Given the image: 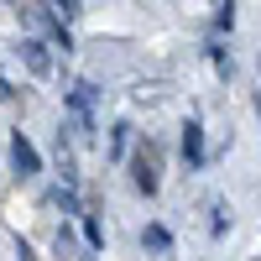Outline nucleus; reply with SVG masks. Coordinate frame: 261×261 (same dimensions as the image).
<instances>
[{
    "instance_id": "f8f14e48",
    "label": "nucleus",
    "mask_w": 261,
    "mask_h": 261,
    "mask_svg": "<svg viewBox=\"0 0 261 261\" xmlns=\"http://www.w3.org/2000/svg\"><path fill=\"white\" fill-rule=\"evenodd\" d=\"M235 27V0H220V16H214V32H230Z\"/></svg>"
},
{
    "instance_id": "4468645a",
    "label": "nucleus",
    "mask_w": 261,
    "mask_h": 261,
    "mask_svg": "<svg viewBox=\"0 0 261 261\" xmlns=\"http://www.w3.org/2000/svg\"><path fill=\"white\" fill-rule=\"evenodd\" d=\"M230 230V214H225V204H214V220H209V235H225Z\"/></svg>"
},
{
    "instance_id": "9b49d317",
    "label": "nucleus",
    "mask_w": 261,
    "mask_h": 261,
    "mask_svg": "<svg viewBox=\"0 0 261 261\" xmlns=\"http://www.w3.org/2000/svg\"><path fill=\"white\" fill-rule=\"evenodd\" d=\"M79 220H84V241H89V251H99V246H105V230L89 220V214H79Z\"/></svg>"
},
{
    "instance_id": "dca6fc26",
    "label": "nucleus",
    "mask_w": 261,
    "mask_h": 261,
    "mask_svg": "<svg viewBox=\"0 0 261 261\" xmlns=\"http://www.w3.org/2000/svg\"><path fill=\"white\" fill-rule=\"evenodd\" d=\"M16 261H37V251H32L27 241H16Z\"/></svg>"
},
{
    "instance_id": "0eeeda50",
    "label": "nucleus",
    "mask_w": 261,
    "mask_h": 261,
    "mask_svg": "<svg viewBox=\"0 0 261 261\" xmlns=\"http://www.w3.org/2000/svg\"><path fill=\"white\" fill-rule=\"evenodd\" d=\"M130 157V120H115L110 125V162H125Z\"/></svg>"
},
{
    "instance_id": "20e7f679",
    "label": "nucleus",
    "mask_w": 261,
    "mask_h": 261,
    "mask_svg": "<svg viewBox=\"0 0 261 261\" xmlns=\"http://www.w3.org/2000/svg\"><path fill=\"white\" fill-rule=\"evenodd\" d=\"M178 136H183V141H178V157H183V167H188V172H199V167L209 162V146H204V120H199V115H188Z\"/></svg>"
},
{
    "instance_id": "6e6552de",
    "label": "nucleus",
    "mask_w": 261,
    "mask_h": 261,
    "mask_svg": "<svg viewBox=\"0 0 261 261\" xmlns=\"http://www.w3.org/2000/svg\"><path fill=\"white\" fill-rule=\"evenodd\" d=\"M141 246H146L151 256H167V251H172V235H167V225H146V230H141Z\"/></svg>"
},
{
    "instance_id": "9d476101",
    "label": "nucleus",
    "mask_w": 261,
    "mask_h": 261,
    "mask_svg": "<svg viewBox=\"0 0 261 261\" xmlns=\"http://www.w3.org/2000/svg\"><path fill=\"white\" fill-rule=\"evenodd\" d=\"M209 58H214V68H220V79H230V73H235V63L225 58V47H220V42H209Z\"/></svg>"
},
{
    "instance_id": "7ed1b4c3",
    "label": "nucleus",
    "mask_w": 261,
    "mask_h": 261,
    "mask_svg": "<svg viewBox=\"0 0 261 261\" xmlns=\"http://www.w3.org/2000/svg\"><path fill=\"white\" fill-rule=\"evenodd\" d=\"M94 94H99V89H94L89 79H79L73 89H68V115H73V125H79V136H84V141L99 130V125H94Z\"/></svg>"
},
{
    "instance_id": "f257e3e1",
    "label": "nucleus",
    "mask_w": 261,
    "mask_h": 261,
    "mask_svg": "<svg viewBox=\"0 0 261 261\" xmlns=\"http://www.w3.org/2000/svg\"><path fill=\"white\" fill-rule=\"evenodd\" d=\"M130 183H136V193H146V199L162 193V151H157V141H146L136 157H130Z\"/></svg>"
},
{
    "instance_id": "1a4fd4ad",
    "label": "nucleus",
    "mask_w": 261,
    "mask_h": 261,
    "mask_svg": "<svg viewBox=\"0 0 261 261\" xmlns=\"http://www.w3.org/2000/svg\"><path fill=\"white\" fill-rule=\"evenodd\" d=\"M53 204H58V209H68V214H79V199H73V183L53 188Z\"/></svg>"
},
{
    "instance_id": "ddd939ff",
    "label": "nucleus",
    "mask_w": 261,
    "mask_h": 261,
    "mask_svg": "<svg viewBox=\"0 0 261 261\" xmlns=\"http://www.w3.org/2000/svg\"><path fill=\"white\" fill-rule=\"evenodd\" d=\"M53 6L63 11V21H79L84 16V0H53Z\"/></svg>"
},
{
    "instance_id": "f03ea898",
    "label": "nucleus",
    "mask_w": 261,
    "mask_h": 261,
    "mask_svg": "<svg viewBox=\"0 0 261 261\" xmlns=\"http://www.w3.org/2000/svg\"><path fill=\"white\" fill-rule=\"evenodd\" d=\"M21 11H27V21H32V27L47 37V42H53V47L73 53V32H68V21H63V11L53 6V0H47V6H21Z\"/></svg>"
},
{
    "instance_id": "39448f33",
    "label": "nucleus",
    "mask_w": 261,
    "mask_h": 261,
    "mask_svg": "<svg viewBox=\"0 0 261 261\" xmlns=\"http://www.w3.org/2000/svg\"><path fill=\"white\" fill-rule=\"evenodd\" d=\"M11 167L21 172V178H37V172H42V157H37V146L21 136V125L11 130Z\"/></svg>"
},
{
    "instance_id": "423d86ee",
    "label": "nucleus",
    "mask_w": 261,
    "mask_h": 261,
    "mask_svg": "<svg viewBox=\"0 0 261 261\" xmlns=\"http://www.w3.org/2000/svg\"><path fill=\"white\" fill-rule=\"evenodd\" d=\"M21 63L32 68V79H47V73H53V53H47V42H42V37H27V42H21Z\"/></svg>"
},
{
    "instance_id": "2eb2a0df",
    "label": "nucleus",
    "mask_w": 261,
    "mask_h": 261,
    "mask_svg": "<svg viewBox=\"0 0 261 261\" xmlns=\"http://www.w3.org/2000/svg\"><path fill=\"white\" fill-rule=\"evenodd\" d=\"M58 256H63V261H68V256H73V235H68V225H63V230H58Z\"/></svg>"
},
{
    "instance_id": "f3484780",
    "label": "nucleus",
    "mask_w": 261,
    "mask_h": 261,
    "mask_svg": "<svg viewBox=\"0 0 261 261\" xmlns=\"http://www.w3.org/2000/svg\"><path fill=\"white\" fill-rule=\"evenodd\" d=\"M11 99H16V89H11L6 79H0V105H11Z\"/></svg>"
}]
</instances>
